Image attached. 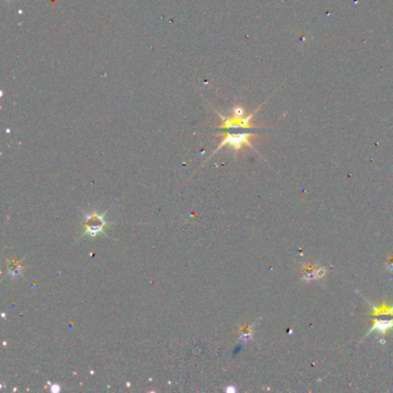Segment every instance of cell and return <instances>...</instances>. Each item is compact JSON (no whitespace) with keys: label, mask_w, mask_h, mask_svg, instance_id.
Masks as SVG:
<instances>
[{"label":"cell","mask_w":393,"mask_h":393,"mask_svg":"<svg viewBox=\"0 0 393 393\" xmlns=\"http://www.w3.org/2000/svg\"><path fill=\"white\" fill-rule=\"evenodd\" d=\"M83 223V235H89L90 238H96L100 233H103L108 222L105 219V212L98 214V212H91L89 215H84Z\"/></svg>","instance_id":"cell-2"},{"label":"cell","mask_w":393,"mask_h":393,"mask_svg":"<svg viewBox=\"0 0 393 393\" xmlns=\"http://www.w3.org/2000/svg\"><path fill=\"white\" fill-rule=\"evenodd\" d=\"M255 131L257 129H245V128H237V129H229V131H224L226 133L225 139L222 141V143L219 144L217 148L218 151L219 149H222L225 145H230L234 149L235 151H238L241 149L243 145H248L250 148H254L253 144L250 143V136L255 135Z\"/></svg>","instance_id":"cell-1"},{"label":"cell","mask_w":393,"mask_h":393,"mask_svg":"<svg viewBox=\"0 0 393 393\" xmlns=\"http://www.w3.org/2000/svg\"><path fill=\"white\" fill-rule=\"evenodd\" d=\"M364 299V301L367 302V304L369 305V307H370V313L368 314V316L370 317H377V316H393V304L392 305H386V304H383L377 307V306H374L371 304L370 301L367 300L364 297H362Z\"/></svg>","instance_id":"cell-5"},{"label":"cell","mask_w":393,"mask_h":393,"mask_svg":"<svg viewBox=\"0 0 393 393\" xmlns=\"http://www.w3.org/2000/svg\"><path fill=\"white\" fill-rule=\"evenodd\" d=\"M325 269L316 268L312 264H304L302 265V280L304 281H312L316 279H321L325 276Z\"/></svg>","instance_id":"cell-4"},{"label":"cell","mask_w":393,"mask_h":393,"mask_svg":"<svg viewBox=\"0 0 393 393\" xmlns=\"http://www.w3.org/2000/svg\"><path fill=\"white\" fill-rule=\"evenodd\" d=\"M371 328L365 333V337L371 335L372 332H377L379 336H385L388 331L393 330V316H377L371 317Z\"/></svg>","instance_id":"cell-3"},{"label":"cell","mask_w":393,"mask_h":393,"mask_svg":"<svg viewBox=\"0 0 393 393\" xmlns=\"http://www.w3.org/2000/svg\"><path fill=\"white\" fill-rule=\"evenodd\" d=\"M9 272L11 276H18V274L21 273V264H17L15 266H13V264H9Z\"/></svg>","instance_id":"cell-7"},{"label":"cell","mask_w":393,"mask_h":393,"mask_svg":"<svg viewBox=\"0 0 393 393\" xmlns=\"http://www.w3.org/2000/svg\"><path fill=\"white\" fill-rule=\"evenodd\" d=\"M60 390V387H59L58 384H52V391H59Z\"/></svg>","instance_id":"cell-9"},{"label":"cell","mask_w":393,"mask_h":393,"mask_svg":"<svg viewBox=\"0 0 393 393\" xmlns=\"http://www.w3.org/2000/svg\"><path fill=\"white\" fill-rule=\"evenodd\" d=\"M386 269L388 271H393V255H391L390 258H388V261L386 263Z\"/></svg>","instance_id":"cell-8"},{"label":"cell","mask_w":393,"mask_h":393,"mask_svg":"<svg viewBox=\"0 0 393 393\" xmlns=\"http://www.w3.org/2000/svg\"><path fill=\"white\" fill-rule=\"evenodd\" d=\"M253 329H254V324H251L249 326H242L240 329V336H241V340L243 341H248L253 338Z\"/></svg>","instance_id":"cell-6"}]
</instances>
